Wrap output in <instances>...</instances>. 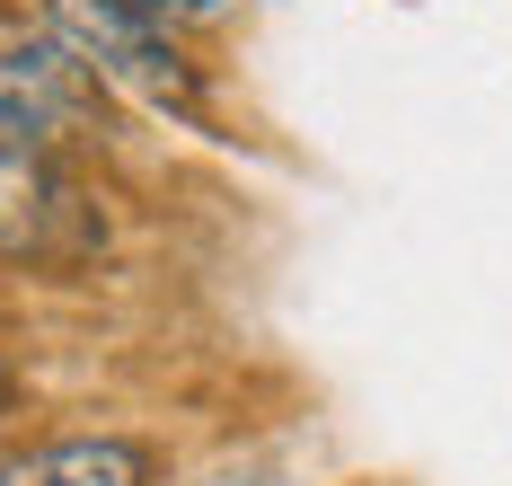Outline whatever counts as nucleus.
<instances>
[{"instance_id":"nucleus-1","label":"nucleus","mask_w":512,"mask_h":486,"mask_svg":"<svg viewBox=\"0 0 512 486\" xmlns=\"http://www.w3.org/2000/svg\"><path fill=\"white\" fill-rule=\"evenodd\" d=\"M45 27L98 71V89L133 98L159 124H204V71L177 54V27L142 0H45Z\"/></svg>"},{"instance_id":"nucleus-2","label":"nucleus","mask_w":512,"mask_h":486,"mask_svg":"<svg viewBox=\"0 0 512 486\" xmlns=\"http://www.w3.org/2000/svg\"><path fill=\"white\" fill-rule=\"evenodd\" d=\"M106 248V213L62 168V151L0 142V266H89Z\"/></svg>"},{"instance_id":"nucleus-3","label":"nucleus","mask_w":512,"mask_h":486,"mask_svg":"<svg viewBox=\"0 0 512 486\" xmlns=\"http://www.w3.org/2000/svg\"><path fill=\"white\" fill-rule=\"evenodd\" d=\"M98 124H106V89L62 36H18V45H0V142L71 151V142H89Z\"/></svg>"},{"instance_id":"nucleus-4","label":"nucleus","mask_w":512,"mask_h":486,"mask_svg":"<svg viewBox=\"0 0 512 486\" xmlns=\"http://www.w3.org/2000/svg\"><path fill=\"white\" fill-rule=\"evenodd\" d=\"M0 486H159V451L142 433H62L0 460Z\"/></svg>"},{"instance_id":"nucleus-5","label":"nucleus","mask_w":512,"mask_h":486,"mask_svg":"<svg viewBox=\"0 0 512 486\" xmlns=\"http://www.w3.org/2000/svg\"><path fill=\"white\" fill-rule=\"evenodd\" d=\"M151 18H168V27H230L239 18V0H142Z\"/></svg>"},{"instance_id":"nucleus-6","label":"nucleus","mask_w":512,"mask_h":486,"mask_svg":"<svg viewBox=\"0 0 512 486\" xmlns=\"http://www.w3.org/2000/svg\"><path fill=\"white\" fill-rule=\"evenodd\" d=\"M9 398H18V372H9V363H0V416H9Z\"/></svg>"}]
</instances>
